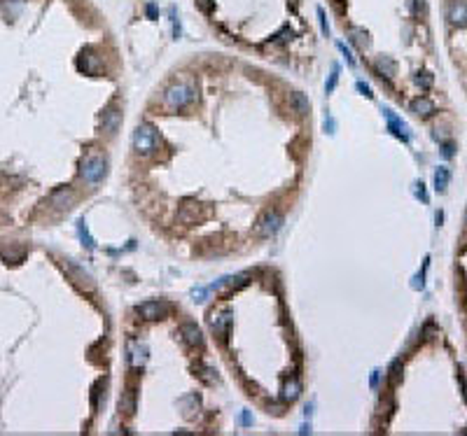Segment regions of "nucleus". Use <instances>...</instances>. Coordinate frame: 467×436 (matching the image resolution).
Segmentation results:
<instances>
[{
    "instance_id": "obj_30",
    "label": "nucleus",
    "mask_w": 467,
    "mask_h": 436,
    "mask_svg": "<svg viewBox=\"0 0 467 436\" xmlns=\"http://www.w3.org/2000/svg\"><path fill=\"white\" fill-rule=\"evenodd\" d=\"M339 49L344 51V56H346V61H348V66H355V59L350 56V51L346 49V45H344V42H339Z\"/></svg>"
},
{
    "instance_id": "obj_27",
    "label": "nucleus",
    "mask_w": 467,
    "mask_h": 436,
    "mask_svg": "<svg viewBox=\"0 0 467 436\" xmlns=\"http://www.w3.org/2000/svg\"><path fill=\"white\" fill-rule=\"evenodd\" d=\"M318 21H320V31L325 33V35H330V26H327V19H325V12H322V7H318Z\"/></svg>"
},
{
    "instance_id": "obj_16",
    "label": "nucleus",
    "mask_w": 467,
    "mask_h": 436,
    "mask_svg": "<svg viewBox=\"0 0 467 436\" xmlns=\"http://www.w3.org/2000/svg\"><path fill=\"white\" fill-rule=\"evenodd\" d=\"M290 103H292V107H295V112L299 115V117H306V115L311 112V101L301 91L292 93V96H290Z\"/></svg>"
},
{
    "instance_id": "obj_23",
    "label": "nucleus",
    "mask_w": 467,
    "mask_h": 436,
    "mask_svg": "<svg viewBox=\"0 0 467 436\" xmlns=\"http://www.w3.org/2000/svg\"><path fill=\"white\" fill-rule=\"evenodd\" d=\"M292 35H295V33H292V28H290V26H285L283 31H278L274 37H271V42H274V45H285V42H288Z\"/></svg>"
},
{
    "instance_id": "obj_25",
    "label": "nucleus",
    "mask_w": 467,
    "mask_h": 436,
    "mask_svg": "<svg viewBox=\"0 0 467 436\" xmlns=\"http://www.w3.org/2000/svg\"><path fill=\"white\" fill-rule=\"evenodd\" d=\"M336 82H339V66H334V68H332V75H330V80H327V84H325V91H327V93H332V91H334Z\"/></svg>"
},
{
    "instance_id": "obj_33",
    "label": "nucleus",
    "mask_w": 467,
    "mask_h": 436,
    "mask_svg": "<svg viewBox=\"0 0 467 436\" xmlns=\"http://www.w3.org/2000/svg\"><path fill=\"white\" fill-rule=\"evenodd\" d=\"M357 89H360V91H362V93H365V96H367V98H371V89H369V86H367V84H365V82H357Z\"/></svg>"
},
{
    "instance_id": "obj_9",
    "label": "nucleus",
    "mask_w": 467,
    "mask_h": 436,
    "mask_svg": "<svg viewBox=\"0 0 467 436\" xmlns=\"http://www.w3.org/2000/svg\"><path fill=\"white\" fill-rule=\"evenodd\" d=\"M49 203L54 205L56 210H68V208H73V203H75V192H73V189H68V187L56 189V192L51 194Z\"/></svg>"
},
{
    "instance_id": "obj_8",
    "label": "nucleus",
    "mask_w": 467,
    "mask_h": 436,
    "mask_svg": "<svg viewBox=\"0 0 467 436\" xmlns=\"http://www.w3.org/2000/svg\"><path fill=\"white\" fill-rule=\"evenodd\" d=\"M66 269H68V273H70V278H73V282L77 285L80 289H86V292H94V280H92V275L86 273L84 269H80V266H75L73 261H66Z\"/></svg>"
},
{
    "instance_id": "obj_10",
    "label": "nucleus",
    "mask_w": 467,
    "mask_h": 436,
    "mask_svg": "<svg viewBox=\"0 0 467 436\" xmlns=\"http://www.w3.org/2000/svg\"><path fill=\"white\" fill-rule=\"evenodd\" d=\"M446 16L448 21H451L453 26H467V3H462V0H453L451 5H448L446 10Z\"/></svg>"
},
{
    "instance_id": "obj_21",
    "label": "nucleus",
    "mask_w": 467,
    "mask_h": 436,
    "mask_svg": "<svg viewBox=\"0 0 467 436\" xmlns=\"http://www.w3.org/2000/svg\"><path fill=\"white\" fill-rule=\"evenodd\" d=\"M376 70H379V75H386V77H392L395 75V63H392L390 56H379L376 59Z\"/></svg>"
},
{
    "instance_id": "obj_29",
    "label": "nucleus",
    "mask_w": 467,
    "mask_h": 436,
    "mask_svg": "<svg viewBox=\"0 0 467 436\" xmlns=\"http://www.w3.org/2000/svg\"><path fill=\"white\" fill-rule=\"evenodd\" d=\"M196 5L201 7L203 12H210L215 7V0H196Z\"/></svg>"
},
{
    "instance_id": "obj_34",
    "label": "nucleus",
    "mask_w": 467,
    "mask_h": 436,
    "mask_svg": "<svg viewBox=\"0 0 467 436\" xmlns=\"http://www.w3.org/2000/svg\"><path fill=\"white\" fill-rule=\"evenodd\" d=\"M325 128H327V133H334V119L332 117L325 119Z\"/></svg>"
},
{
    "instance_id": "obj_22",
    "label": "nucleus",
    "mask_w": 467,
    "mask_h": 436,
    "mask_svg": "<svg viewBox=\"0 0 467 436\" xmlns=\"http://www.w3.org/2000/svg\"><path fill=\"white\" fill-rule=\"evenodd\" d=\"M435 184H437L439 192L446 189V184H448V170H446V168H439V170L435 173Z\"/></svg>"
},
{
    "instance_id": "obj_14",
    "label": "nucleus",
    "mask_w": 467,
    "mask_h": 436,
    "mask_svg": "<svg viewBox=\"0 0 467 436\" xmlns=\"http://www.w3.org/2000/svg\"><path fill=\"white\" fill-rule=\"evenodd\" d=\"M383 115H386V119H388V128H390L392 133H395L397 138H402V140H406V126H404V122H402L400 117H395V112L392 110H383Z\"/></svg>"
},
{
    "instance_id": "obj_4",
    "label": "nucleus",
    "mask_w": 467,
    "mask_h": 436,
    "mask_svg": "<svg viewBox=\"0 0 467 436\" xmlns=\"http://www.w3.org/2000/svg\"><path fill=\"white\" fill-rule=\"evenodd\" d=\"M280 224H283V217H280L278 213H274V210H266V213L257 219L255 231H257L259 236H274L280 229Z\"/></svg>"
},
{
    "instance_id": "obj_11",
    "label": "nucleus",
    "mask_w": 467,
    "mask_h": 436,
    "mask_svg": "<svg viewBox=\"0 0 467 436\" xmlns=\"http://www.w3.org/2000/svg\"><path fill=\"white\" fill-rule=\"evenodd\" d=\"M229 325H231V313H229V310H224V313L213 315V317H210V327H213L215 336H220V338H227Z\"/></svg>"
},
{
    "instance_id": "obj_13",
    "label": "nucleus",
    "mask_w": 467,
    "mask_h": 436,
    "mask_svg": "<svg viewBox=\"0 0 467 436\" xmlns=\"http://www.w3.org/2000/svg\"><path fill=\"white\" fill-rule=\"evenodd\" d=\"M127 352H129V364L131 366H142L145 359H148V350H145V345H140V343H129Z\"/></svg>"
},
{
    "instance_id": "obj_6",
    "label": "nucleus",
    "mask_w": 467,
    "mask_h": 436,
    "mask_svg": "<svg viewBox=\"0 0 467 436\" xmlns=\"http://www.w3.org/2000/svg\"><path fill=\"white\" fill-rule=\"evenodd\" d=\"M101 126L107 136H115V133L119 131V126H122V110H119L117 105H110L105 112H103Z\"/></svg>"
},
{
    "instance_id": "obj_20",
    "label": "nucleus",
    "mask_w": 467,
    "mask_h": 436,
    "mask_svg": "<svg viewBox=\"0 0 467 436\" xmlns=\"http://www.w3.org/2000/svg\"><path fill=\"white\" fill-rule=\"evenodd\" d=\"M299 390H301L299 381H297V378H290V381L283 383V390H280V392H283V399L285 401H295L297 396H299Z\"/></svg>"
},
{
    "instance_id": "obj_18",
    "label": "nucleus",
    "mask_w": 467,
    "mask_h": 436,
    "mask_svg": "<svg viewBox=\"0 0 467 436\" xmlns=\"http://www.w3.org/2000/svg\"><path fill=\"white\" fill-rule=\"evenodd\" d=\"M411 112L418 115V117H430L432 112H435V105L427 98H416V101H411Z\"/></svg>"
},
{
    "instance_id": "obj_7",
    "label": "nucleus",
    "mask_w": 467,
    "mask_h": 436,
    "mask_svg": "<svg viewBox=\"0 0 467 436\" xmlns=\"http://www.w3.org/2000/svg\"><path fill=\"white\" fill-rule=\"evenodd\" d=\"M101 66H103L101 56H98L94 49H84L80 54V59H77V68L84 70V72H89V75H96V72L101 70Z\"/></svg>"
},
{
    "instance_id": "obj_17",
    "label": "nucleus",
    "mask_w": 467,
    "mask_h": 436,
    "mask_svg": "<svg viewBox=\"0 0 467 436\" xmlns=\"http://www.w3.org/2000/svg\"><path fill=\"white\" fill-rule=\"evenodd\" d=\"M348 35H350V40H353V45H355L357 49H367V47L371 45L369 33H367L365 28H360V26H353V28L348 31Z\"/></svg>"
},
{
    "instance_id": "obj_31",
    "label": "nucleus",
    "mask_w": 467,
    "mask_h": 436,
    "mask_svg": "<svg viewBox=\"0 0 467 436\" xmlns=\"http://www.w3.org/2000/svg\"><path fill=\"white\" fill-rule=\"evenodd\" d=\"M171 16H173V33H175V37H180V21L175 19V12H171Z\"/></svg>"
},
{
    "instance_id": "obj_1",
    "label": "nucleus",
    "mask_w": 467,
    "mask_h": 436,
    "mask_svg": "<svg viewBox=\"0 0 467 436\" xmlns=\"http://www.w3.org/2000/svg\"><path fill=\"white\" fill-rule=\"evenodd\" d=\"M161 145V138H159L157 128L152 124H140V126L133 131V149H136L140 157H152L154 152Z\"/></svg>"
},
{
    "instance_id": "obj_5",
    "label": "nucleus",
    "mask_w": 467,
    "mask_h": 436,
    "mask_svg": "<svg viewBox=\"0 0 467 436\" xmlns=\"http://www.w3.org/2000/svg\"><path fill=\"white\" fill-rule=\"evenodd\" d=\"M136 313L140 315L142 319H161V317H166V313H168V306L164 304V301H145V304H140L136 308Z\"/></svg>"
},
{
    "instance_id": "obj_32",
    "label": "nucleus",
    "mask_w": 467,
    "mask_h": 436,
    "mask_svg": "<svg viewBox=\"0 0 467 436\" xmlns=\"http://www.w3.org/2000/svg\"><path fill=\"white\" fill-rule=\"evenodd\" d=\"M145 12H148L150 19H157V16H159V10L154 5H148V7H145Z\"/></svg>"
},
{
    "instance_id": "obj_3",
    "label": "nucleus",
    "mask_w": 467,
    "mask_h": 436,
    "mask_svg": "<svg viewBox=\"0 0 467 436\" xmlns=\"http://www.w3.org/2000/svg\"><path fill=\"white\" fill-rule=\"evenodd\" d=\"M107 175V161L103 157H89L82 166V178L89 184H98Z\"/></svg>"
},
{
    "instance_id": "obj_2",
    "label": "nucleus",
    "mask_w": 467,
    "mask_h": 436,
    "mask_svg": "<svg viewBox=\"0 0 467 436\" xmlns=\"http://www.w3.org/2000/svg\"><path fill=\"white\" fill-rule=\"evenodd\" d=\"M196 98V86L192 82H178V84H173L166 89V96L164 101L168 103L171 107H183L187 103H192Z\"/></svg>"
},
{
    "instance_id": "obj_26",
    "label": "nucleus",
    "mask_w": 467,
    "mask_h": 436,
    "mask_svg": "<svg viewBox=\"0 0 467 436\" xmlns=\"http://www.w3.org/2000/svg\"><path fill=\"white\" fill-rule=\"evenodd\" d=\"M196 371H201L199 375H201V381H203V383H213V381H215V375H210V373H213V369H210V366L199 364V366H196Z\"/></svg>"
},
{
    "instance_id": "obj_19",
    "label": "nucleus",
    "mask_w": 467,
    "mask_h": 436,
    "mask_svg": "<svg viewBox=\"0 0 467 436\" xmlns=\"http://www.w3.org/2000/svg\"><path fill=\"white\" fill-rule=\"evenodd\" d=\"M178 217L183 219V222H196V217H199V203H194V201H185L183 203V208H180V213H178Z\"/></svg>"
},
{
    "instance_id": "obj_12",
    "label": "nucleus",
    "mask_w": 467,
    "mask_h": 436,
    "mask_svg": "<svg viewBox=\"0 0 467 436\" xmlns=\"http://www.w3.org/2000/svg\"><path fill=\"white\" fill-rule=\"evenodd\" d=\"M180 334H183L185 343L192 345V348H201L203 345V336H201V331H199L196 325H183L180 327Z\"/></svg>"
},
{
    "instance_id": "obj_15",
    "label": "nucleus",
    "mask_w": 467,
    "mask_h": 436,
    "mask_svg": "<svg viewBox=\"0 0 467 436\" xmlns=\"http://www.w3.org/2000/svg\"><path fill=\"white\" fill-rule=\"evenodd\" d=\"M119 411L124 415H133L136 413V390L129 387L127 392H122V396H119Z\"/></svg>"
},
{
    "instance_id": "obj_28",
    "label": "nucleus",
    "mask_w": 467,
    "mask_h": 436,
    "mask_svg": "<svg viewBox=\"0 0 467 436\" xmlns=\"http://www.w3.org/2000/svg\"><path fill=\"white\" fill-rule=\"evenodd\" d=\"M416 82L423 86V89H427V86L432 84V77L427 75V72H423V75H418V77H416Z\"/></svg>"
},
{
    "instance_id": "obj_24",
    "label": "nucleus",
    "mask_w": 467,
    "mask_h": 436,
    "mask_svg": "<svg viewBox=\"0 0 467 436\" xmlns=\"http://www.w3.org/2000/svg\"><path fill=\"white\" fill-rule=\"evenodd\" d=\"M80 238H82V243H84L86 248H89V250H94V245H96V243H94V238H92V236H89V229H86L84 219H82V222H80Z\"/></svg>"
}]
</instances>
